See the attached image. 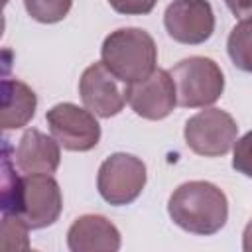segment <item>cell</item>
Listing matches in <instances>:
<instances>
[{"label":"cell","mask_w":252,"mask_h":252,"mask_svg":"<svg viewBox=\"0 0 252 252\" xmlns=\"http://www.w3.org/2000/svg\"><path fill=\"white\" fill-rule=\"evenodd\" d=\"M167 213L179 228L211 236L226 224L228 201L222 189L211 181H187L169 195Z\"/></svg>","instance_id":"cell-1"},{"label":"cell","mask_w":252,"mask_h":252,"mask_svg":"<svg viewBox=\"0 0 252 252\" xmlns=\"http://www.w3.org/2000/svg\"><path fill=\"white\" fill-rule=\"evenodd\" d=\"M100 61L122 83L132 85L156 71L158 47L142 28H118L110 32L100 47Z\"/></svg>","instance_id":"cell-2"},{"label":"cell","mask_w":252,"mask_h":252,"mask_svg":"<svg viewBox=\"0 0 252 252\" xmlns=\"http://www.w3.org/2000/svg\"><path fill=\"white\" fill-rule=\"evenodd\" d=\"M175 85L177 104L183 108H205L217 102L224 91V75L217 61L191 55L169 69Z\"/></svg>","instance_id":"cell-3"},{"label":"cell","mask_w":252,"mask_h":252,"mask_svg":"<svg viewBox=\"0 0 252 252\" xmlns=\"http://www.w3.org/2000/svg\"><path fill=\"white\" fill-rule=\"evenodd\" d=\"M146 163L132 154L118 152L100 163L96 189L108 205L122 207L134 203L140 197L146 187Z\"/></svg>","instance_id":"cell-4"},{"label":"cell","mask_w":252,"mask_h":252,"mask_svg":"<svg viewBox=\"0 0 252 252\" xmlns=\"http://www.w3.org/2000/svg\"><path fill=\"white\" fill-rule=\"evenodd\" d=\"M63 211L61 187L53 175L47 173H26L18 201L10 213L20 215L32 230L51 226Z\"/></svg>","instance_id":"cell-5"},{"label":"cell","mask_w":252,"mask_h":252,"mask_svg":"<svg viewBox=\"0 0 252 252\" xmlns=\"http://www.w3.org/2000/svg\"><path fill=\"white\" fill-rule=\"evenodd\" d=\"M185 144L191 152L205 158H219L230 152L236 142V120L220 108H205L185 122Z\"/></svg>","instance_id":"cell-6"},{"label":"cell","mask_w":252,"mask_h":252,"mask_svg":"<svg viewBox=\"0 0 252 252\" xmlns=\"http://www.w3.org/2000/svg\"><path fill=\"white\" fill-rule=\"evenodd\" d=\"M53 138L69 152H89L100 142V124L89 108L59 102L45 112Z\"/></svg>","instance_id":"cell-7"},{"label":"cell","mask_w":252,"mask_h":252,"mask_svg":"<svg viewBox=\"0 0 252 252\" xmlns=\"http://www.w3.org/2000/svg\"><path fill=\"white\" fill-rule=\"evenodd\" d=\"M79 94L83 104L100 118H110L122 112L126 100V83H122L102 63H91L79 81Z\"/></svg>","instance_id":"cell-8"},{"label":"cell","mask_w":252,"mask_h":252,"mask_svg":"<svg viewBox=\"0 0 252 252\" xmlns=\"http://www.w3.org/2000/svg\"><path fill=\"white\" fill-rule=\"evenodd\" d=\"M163 26L177 43H205L215 32L213 6L207 0H173L165 8Z\"/></svg>","instance_id":"cell-9"},{"label":"cell","mask_w":252,"mask_h":252,"mask_svg":"<svg viewBox=\"0 0 252 252\" xmlns=\"http://www.w3.org/2000/svg\"><path fill=\"white\" fill-rule=\"evenodd\" d=\"M126 100L130 108L146 120H161L169 116L177 104V93L169 71L156 69L150 77L126 85Z\"/></svg>","instance_id":"cell-10"},{"label":"cell","mask_w":252,"mask_h":252,"mask_svg":"<svg viewBox=\"0 0 252 252\" xmlns=\"http://www.w3.org/2000/svg\"><path fill=\"white\" fill-rule=\"evenodd\" d=\"M71 252H116L120 248V230L102 215H83L67 230Z\"/></svg>","instance_id":"cell-11"},{"label":"cell","mask_w":252,"mask_h":252,"mask_svg":"<svg viewBox=\"0 0 252 252\" xmlns=\"http://www.w3.org/2000/svg\"><path fill=\"white\" fill-rule=\"evenodd\" d=\"M61 161L59 142L37 128H30L22 134L14 148V163L24 173H55Z\"/></svg>","instance_id":"cell-12"},{"label":"cell","mask_w":252,"mask_h":252,"mask_svg":"<svg viewBox=\"0 0 252 252\" xmlns=\"http://www.w3.org/2000/svg\"><path fill=\"white\" fill-rule=\"evenodd\" d=\"M37 96L32 87L18 79L2 81V106H0V124L4 130L24 128L35 114Z\"/></svg>","instance_id":"cell-13"},{"label":"cell","mask_w":252,"mask_h":252,"mask_svg":"<svg viewBox=\"0 0 252 252\" xmlns=\"http://www.w3.org/2000/svg\"><path fill=\"white\" fill-rule=\"evenodd\" d=\"M226 51L236 69L252 73V20H242L230 30Z\"/></svg>","instance_id":"cell-14"},{"label":"cell","mask_w":252,"mask_h":252,"mask_svg":"<svg viewBox=\"0 0 252 252\" xmlns=\"http://www.w3.org/2000/svg\"><path fill=\"white\" fill-rule=\"evenodd\" d=\"M24 6L35 22L57 24L69 14L73 0H24Z\"/></svg>","instance_id":"cell-15"},{"label":"cell","mask_w":252,"mask_h":252,"mask_svg":"<svg viewBox=\"0 0 252 252\" xmlns=\"http://www.w3.org/2000/svg\"><path fill=\"white\" fill-rule=\"evenodd\" d=\"M28 222L14 213H2V248L4 250H28Z\"/></svg>","instance_id":"cell-16"},{"label":"cell","mask_w":252,"mask_h":252,"mask_svg":"<svg viewBox=\"0 0 252 252\" xmlns=\"http://www.w3.org/2000/svg\"><path fill=\"white\" fill-rule=\"evenodd\" d=\"M232 167L246 175L252 177V130L240 136L234 146H232Z\"/></svg>","instance_id":"cell-17"},{"label":"cell","mask_w":252,"mask_h":252,"mask_svg":"<svg viewBox=\"0 0 252 252\" xmlns=\"http://www.w3.org/2000/svg\"><path fill=\"white\" fill-rule=\"evenodd\" d=\"M158 0H108L114 12L124 16H144L154 10Z\"/></svg>","instance_id":"cell-18"},{"label":"cell","mask_w":252,"mask_h":252,"mask_svg":"<svg viewBox=\"0 0 252 252\" xmlns=\"http://www.w3.org/2000/svg\"><path fill=\"white\" fill-rule=\"evenodd\" d=\"M238 20H252V0H224Z\"/></svg>","instance_id":"cell-19"},{"label":"cell","mask_w":252,"mask_h":252,"mask_svg":"<svg viewBox=\"0 0 252 252\" xmlns=\"http://www.w3.org/2000/svg\"><path fill=\"white\" fill-rule=\"evenodd\" d=\"M242 250L252 252V219L248 220V224L244 226V232H242Z\"/></svg>","instance_id":"cell-20"}]
</instances>
